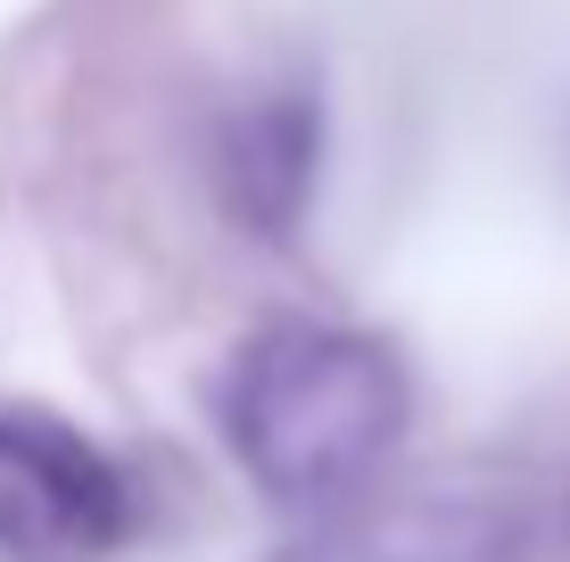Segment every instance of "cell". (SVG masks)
I'll use <instances>...</instances> for the list:
<instances>
[{
    "instance_id": "277c9868",
    "label": "cell",
    "mask_w": 570,
    "mask_h": 562,
    "mask_svg": "<svg viewBox=\"0 0 570 562\" xmlns=\"http://www.w3.org/2000/svg\"><path fill=\"white\" fill-rule=\"evenodd\" d=\"M314 166H323V108L306 100V83L232 108L215 132V199L240 231H265V240L298 231L314 199Z\"/></svg>"
},
{
    "instance_id": "7a4b0ae2",
    "label": "cell",
    "mask_w": 570,
    "mask_h": 562,
    "mask_svg": "<svg viewBox=\"0 0 570 562\" xmlns=\"http://www.w3.org/2000/svg\"><path fill=\"white\" fill-rule=\"evenodd\" d=\"M132 530L125 472L50 414H0V562H108Z\"/></svg>"
},
{
    "instance_id": "3957f363",
    "label": "cell",
    "mask_w": 570,
    "mask_h": 562,
    "mask_svg": "<svg viewBox=\"0 0 570 562\" xmlns=\"http://www.w3.org/2000/svg\"><path fill=\"white\" fill-rule=\"evenodd\" d=\"M521 546V505L488 480H397L347 496L289 546V562H504Z\"/></svg>"
},
{
    "instance_id": "6da1fadb",
    "label": "cell",
    "mask_w": 570,
    "mask_h": 562,
    "mask_svg": "<svg viewBox=\"0 0 570 562\" xmlns=\"http://www.w3.org/2000/svg\"><path fill=\"white\" fill-rule=\"evenodd\" d=\"M405 364L381 339L340 332V323H273L232 356L215 414L273 505L289 513H340L389 472L405 438Z\"/></svg>"
}]
</instances>
